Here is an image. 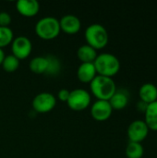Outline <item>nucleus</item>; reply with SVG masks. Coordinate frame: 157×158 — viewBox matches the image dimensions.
I'll return each mask as SVG.
<instances>
[{"mask_svg": "<svg viewBox=\"0 0 157 158\" xmlns=\"http://www.w3.org/2000/svg\"><path fill=\"white\" fill-rule=\"evenodd\" d=\"M32 44L26 36H18L13 39L11 43L12 55L19 60L26 59L31 53Z\"/></svg>", "mask_w": 157, "mask_h": 158, "instance_id": "obj_7", "label": "nucleus"}, {"mask_svg": "<svg viewBox=\"0 0 157 158\" xmlns=\"http://www.w3.org/2000/svg\"><path fill=\"white\" fill-rule=\"evenodd\" d=\"M5 56H6V55L4 53V50L2 48H0V65H2V63L5 59Z\"/></svg>", "mask_w": 157, "mask_h": 158, "instance_id": "obj_25", "label": "nucleus"}, {"mask_svg": "<svg viewBox=\"0 0 157 158\" xmlns=\"http://www.w3.org/2000/svg\"><path fill=\"white\" fill-rule=\"evenodd\" d=\"M11 16L6 11L0 12V27H9L11 23Z\"/></svg>", "mask_w": 157, "mask_h": 158, "instance_id": "obj_22", "label": "nucleus"}, {"mask_svg": "<svg viewBox=\"0 0 157 158\" xmlns=\"http://www.w3.org/2000/svg\"><path fill=\"white\" fill-rule=\"evenodd\" d=\"M91 93L97 100L109 101L117 91L113 78L97 75L90 83Z\"/></svg>", "mask_w": 157, "mask_h": 158, "instance_id": "obj_1", "label": "nucleus"}, {"mask_svg": "<svg viewBox=\"0 0 157 158\" xmlns=\"http://www.w3.org/2000/svg\"><path fill=\"white\" fill-rule=\"evenodd\" d=\"M17 11L23 17H35L40 10V4L36 0H19L16 4Z\"/></svg>", "mask_w": 157, "mask_h": 158, "instance_id": "obj_11", "label": "nucleus"}, {"mask_svg": "<svg viewBox=\"0 0 157 158\" xmlns=\"http://www.w3.org/2000/svg\"><path fill=\"white\" fill-rule=\"evenodd\" d=\"M97 76L93 63H81L77 70V77L82 83H91Z\"/></svg>", "mask_w": 157, "mask_h": 158, "instance_id": "obj_12", "label": "nucleus"}, {"mask_svg": "<svg viewBox=\"0 0 157 158\" xmlns=\"http://www.w3.org/2000/svg\"><path fill=\"white\" fill-rule=\"evenodd\" d=\"M147 104H145V103H143V102H142V101H140L139 103H138V105H137V108H138V110L139 111H141V112H145V110H146V108H147Z\"/></svg>", "mask_w": 157, "mask_h": 158, "instance_id": "obj_24", "label": "nucleus"}, {"mask_svg": "<svg viewBox=\"0 0 157 158\" xmlns=\"http://www.w3.org/2000/svg\"><path fill=\"white\" fill-rule=\"evenodd\" d=\"M60 30L67 34H76L81 31V22L75 15H65L59 20Z\"/></svg>", "mask_w": 157, "mask_h": 158, "instance_id": "obj_10", "label": "nucleus"}, {"mask_svg": "<svg viewBox=\"0 0 157 158\" xmlns=\"http://www.w3.org/2000/svg\"><path fill=\"white\" fill-rule=\"evenodd\" d=\"M156 143H157V140H156Z\"/></svg>", "mask_w": 157, "mask_h": 158, "instance_id": "obj_26", "label": "nucleus"}, {"mask_svg": "<svg viewBox=\"0 0 157 158\" xmlns=\"http://www.w3.org/2000/svg\"><path fill=\"white\" fill-rule=\"evenodd\" d=\"M56 105V98L50 93H41L34 96L32 108L35 112L44 114L52 111Z\"/></svg>", "mask_w": 157, "mask_h": 158, "instance_id": "obj_6", "label": "nucleus"}, {"mask_svg": "<svg viewBox=\"0 0 157 158\" xmlns=\"http://www.w3.org/2000/svg\"><path fill=\"white\" fill-rule=\"evenodd\" d=\"M2 68L6 72H14L19 67V60L13 55H8L5 56V59L2 63Z\"/></svg>", "mask_w": 157, "mask_h": 158, "instance_id": "obj_19", "label": "nucleus"}, {"mask_svg": "<svg viewBox=\"0 0 157 158\" xmlns=\"http://www.w3.org/2000/svg\"><path fill=\"white\" fill-rule=\"evenodd\" d=\"M34 31L36 35L42 40H54L59 35L61 31L59 20L54 17L42 18L35 24Z\"/></svg>", "mask_w": 157, "mask_h": 158, "instance_id": "obj_4", "label": "nucleus"}, {"mask_svg": "<svg viewBox=\"0 0 157 158\" xmlns=\"http://www.w3.org/2000/svg\"><path fill=\"white\" fill-rule=\"evenodd\" d=\"M111 107L116 110H121L125 108L129 104V94L125 91H116L114 95L108 101Z\"/></svg>", "mask_w": 157, "mask_h": 158, "instance_id": "obj_15", "label": "nucleus"}, {"mask_svg": "<svg viewBox=\"0 0 157 158\" xmlns=\"http://www.w3.org/2000/svg\"><path fill=\"white\" fill-rule=\"evenodd\" d=\"M113 113V108L111 107L108 101L97 100L91 107V115L93 118L96 121L103 122L110 118Z\"/></svg>", "mask_w": 157, "mask_h": 158, "instance_id": "obj_9", "label": "nucleus"}, {"mask_svg": "<svg viewBox=\"0 0 157 158\" xmlns=\"http://www.w3.org/2000/svg\"><path fill=\"white\" fill-rule=\"evenodd\" d=\"M14 39V33L9 27H0V48L10 44Z\"/></svg>", "mask_w": 157, "mask_h": 158, "instance_id": "obj_20", "label": "nucleus"}, {"mask_svg": "<svg viewBox=\"0 0 157 158\" xmlns=\"http://www.w3.org/2000/svg\"><path fill=\"white\" fill-rule=\"evenodd\" d=\"M144 155V149L142 143L130 142L126 147L127 158H143Z\"/></svg>", "mask_w": 157, "mask_h": 158, "instance_id": "obj_18", "label": "nucleus"}, {"mask_svg": "<svg viewBox=\"0 0 157 158\" xmlns=\"http://www.w3.org/2000/svg\"><path fill=\"white\" fill-rule=\"evenodd\" d=\"M77 56L81 63H93L98 55L94 48L88 44H83L79 47Z\"/></svg>", "mask_w": 157, "mask_h": 158, "instance_id": "obj_14", "label": "nucleus"}, {"mask_svg": "<svg viewBox=\"0 0 157 158\" xmlns=\"http://www.w3.org/2000/svg\"><path fill=\"white\" fill-rule=\"evenodd\" d=\"M69 94L70 92L67 89H61L58 93H57V98L62 101V102H66L68 101V97H69Z\"/></svg>", "mask_w": 157, "mask_h": 158, "instance_id": "obj_23", "label": "nucleus"}, {"mask_svg": "<svg viewBox=\"0 0 157 158\" xmlns=\"http://www.w3.org/2000/svg\"><path fill=\"white\" fill-rule=\"evenodd\" d=\"M144 115V122L148 126L149 130L157 131V101L147 106Z\"/></svg>", "mask_w": 157, "mask_h": 158, "instance_id": "obj_16", "label": "nucleus"}, {"mask_svg": "<svg viewBox=\"0 0 157 158\" xmlns=\"http://www.w3.org/2000/svg\"><path fill=\"white\" fill-rule=\"evenodd\" d=\"M48 59V69L46 71V74L49 75H56L60 70V63L58 59L53 56H46Z\"/></svg>", "mask_w": 157, "mask_h": 158, "instance_id": "obj_21", "label": "nucleus"}, {"mask_svg": "<svg viewBox=\"0 0 157 158\" xmlns=\"http://www.w3.org/2000/svg\"><path fill=\"white\" fill-rule=\"evenodd\" d=\"M149 128L144 120H134L131 122L127 130V134L130 142L142 143L149 134Z\"/></svg>", "mask_w": 157, "mask_h": 158, "instance_id": "obj_8", "label": "nucleus"}, {"mask_svg": "<svg viewBox=\"0 0 157 158\" xmlns=\"http://www.w3.org/2000/svg\"><path fill=\"white\" fill-rule=\"evenodd\" d=\"M97 75L113 78L120 70L119 59L113 54L103 53L97 56L93 62Z\"/></svg>", "mask_w": 157, "mask_h": 158, "instance_id": "obj_2", "label": "nucleus"}, {"mask_svg": "<svg viewBox=\"0 0 157 158\" xmlns=\"http://www.w3.org/2000/svg\"><path fill=\"white\" fill-rule=\"evenodd\" d=\"M84 36L87 44L94 48L96 51L105 48L109 41L106 29L98 23H93L88 26L85 30Z\"/></svg>", "mask_w": 157, "mask_h": 158, "instance_id": "obj_3", "label": "nucleus"}, {"mask_svg": "<svg viewBox=\"0 0 157 158\" xmlns=\"http://www.w3.org/2000/svg\"><path fill=\"white\" fill-rule=\"evenodd\" d=\"M29 68L34 74H44L48 69V59L46 56H35L30 61Z\"/></svg>", "mask_w": 157, "mask_h": 158, "instance_id": "obj_17", "label": "nucleus"}, {"mask_svg": "<svg viewBox=\"0 0 157 158\" xmlns=\"http://www.w3.org/2000/svg\"><path fill=\"white\" fill-rule=\"evenodd\" d=\"M91 100V94L88 91L78 88L70 91L67 105L73 111H82L89 107Z\"/></svg>", "mask_w": 157, "mask_h": 158, "instance_id": "obj_5", "label": "nucleus"}, {"mask_svg": "<svg viewBox=\"0 0 157 158\" xmlns=\"http://www.w3.org/2000/svg\"><path fill=\"white\" fill-rule=\"evenodd\" d=\"M139 96L142 102L149 105L157 101V87L150 82L144 83L139 90Z\"/></svg>", "mask_w": 157, "mask_h": 158, "instance_id": "obj_13", "label": "nucleus"}]
</instances>
